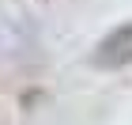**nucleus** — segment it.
<instances>
[{"label":"nucleus","mask_w":132,"mask_h":125,"mask_svg":"<svg viewBox=\"0 0 132 125\" xmlns=\"http://www.w3.org/2000/svg\"><path fill=\"white\" fill-rule=\"evenodd\" d=\"M91 64L102 68V72H117V68H128L132 64V23H121L113 27L106 38H98L91 53Z\"/></svg>","instance_id":"obj_1"}]
</instances>
